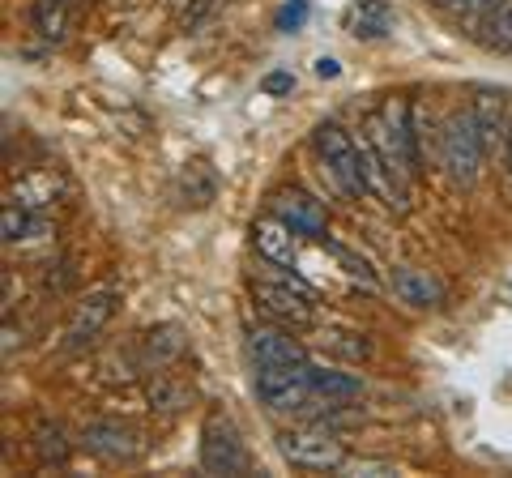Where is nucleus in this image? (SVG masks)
<instances>
[{
	"label": "nucleus",
	"instance_id": "1",
	"mask_svg": "<svg viewBox=\"0 0 512 478\" xmlns=\"http://www.w3.org/2000/svg\"><path fill=\"white\" fill-rule=\"evenodd\" d=\"M414 124H419L414 120V103H406V99H384L376 111H367V120H363L367 141L380 150V158L389 163V171L402 184L423 175V150H419Z\"/></svg>",
	"mask_w": 512,
	"mask_h": 478
},
{
	"label": "nucleus",
	"instance_id": "2",
	"mask_svg": "<svg viewBox=\"0 0 512 478\" xmlns=\"http://www.w3.org/2000/svg\"><path fill=\"white\" fill-rule=\"evenodd\" d=\"M278 453L282 461H291L295 470H312V474H338L346 466V444L338 440L333 427L320 423H303V427H286L278 432Z\"/></svg>",
	"mask_w": 512,
	"mask_h": 478
},
{
	"label": "nucleus",
	"instance_id": "3",
	"mask_svg": "<svg viewBox=\"0 0 512 478\" xmlns=\"http://www.w3.org/2000/svg\"><path fill=\"white\" fill-rule=\"evenodd\" d=\"M483 154H487V141L478 133V120L474 111H453L444 120V133H440V163L444 171L453 175V184L461 188H474L478 175H483Z\"/></svg>",
	"mask_w": 512,
	"mask_h": 478
},
{
	"label": "nucleus",
	"instance_id": "4",
	"mask_svg": "<svg viewBox=\"0 0 512 478\" xmlns=\"http://www.w3.org/2000/svg\"><path fill=\"white\" fill-rule=\"evenodd\" d=\"M256 397L274 414H308L312 406V380H308V359L303 363H256Z\"/></svg>",
	"mask_w": 512,
	"mask_h": 478
},
{
	"label": "nucleus",
	"instance_id": "5",
	"mask_svg": "<svg viewBox=\"0 0 512 478\" xmlns=\"http://www.w3.org/2000/svg\"><path fill=\"white\" fill-rule=\"evenodd\" d=\"M312 146L316 154L325 158V167L329 175L338 180V188L346 197H372V188H367V175H363V163H359V146H355V137H350L342 124H333V120H320L316 129H312Z\"/></svg>",
	"mask_w": 512,
	"mask_h": 478
},
{
	"label": "nucleus",
	"instance_id": "6",
	"mask_svg": "<svg viewBox=\"0 0 512 478\" xmlns=\"http://www.w3.org/2000/svg\"><path fill=\"white\" fill-rule=\"evenodd\" d=\"M201 470L205 474H248L252 470L235 423L222 419V414H210L201 427Z\"/></svg>",
	"mask_w": 512,
	"mask_h": 478
},
{
	"label": "nucleus",
	"instance_id": "7",
	"mask_svg": "<svg viewBox=\"0 0 512 478\" xmlns=\"http://www.w3.org/2000/svg\"><path fill=\"white\" fill-rule=\"evenodd\" d=\"M252 304L261 308L269 321H278L286 329L316 325V299H308L299 286H291L286 278H278V282H252Z\"/></svg>",
	"mask_w": 512,
	"mask_h": 478
},
{
	"label": "nucleus",
	"instance_id": "8",
	"mask_svg": "<svg viewBox=\"0 0 512 478\" xmlns=\"http://www.w3.org/2000/svg\"><path fill=\"white\" fill-rule=\"evenodd\" d=\"M82 449L94 453L99 461H111V466H128V461H137L146 453V440L141 432H133L128 423H111V419H94L82 427Z\"/></svg>",
	"mask_w": 512,
	"mask_h": 478
},
{
	"label": "nucleus",
	"instance_id": "9",
	"mask_svg": "<svg viewBox=\"0 0 512 478\" xmlns=\"http://www.w3.org/2000/svg\"><path fill=\"white\" fill-rule=\"evenodd\" d=\"M269 210H274L299 239H325L329 235L325 201H316L312 193H303V188H278V193L269 197Z\"/></svg>",
	"mask_w": 512,
	"mask_h": 478
},
{
	"label": "nucleus",
	"instance_id": "10",
	"mask_svg": "<svg viewBox=\"0 0 512 478\" xmlns=\"http://www.w3.org/2000/svg\"><path fill=\"white\" fill-rule=\"evenodd\" d=\"M111 316H116V291H94V295H86L82 304L73 308L69 325H64V346H69V350L90 346L107 329Z\"/></svg>",
	"mask_w": 512,
	"mask_h": 478
},
{
	"label": "nucleus",
	"instance_id": "11",
	"mask_svg": "<svg viewBox=\"0 0 512 478\" xmlns=\"http://www.w3.org/2000/svg\"><path fill=\"white\" fill-rule=\"evenodd\" d=\"M252 248L261 252L269 265H278V269H291L299 261V235L286 227L274 210L252 222Z\"/></svg>",
	"mask_w": 512,
	"mask_h": 478
},
{
	"label": "nucleus",
	"instance_id": "12",
	"mask_svg": "<svg viewBox=\"0 0 512 478\" xmlns=\"http://www.w3.org/2000/svg\"><path fill=\"white\" fill-rule=\"evenodd\" d=\"M248 355L256 363H303V346L295 342V333L286 325H252L248 329Z\"/></svg>",
	"mask_w": 512,
	"mask_h": 478
},
{
	"label": "nucleus",
	"instance_id": "13",
	"mask_svg": "<svg viewBox=\"0 0 512 478\" xmlns=\"http://www.w3.org/2000/svg\"><path fill=\"white\" fill-rule=\"evenodd\" d=\"M393 295L402 299L410 308H440L444 304V286L427 274V269H414V265H402L393 269Z\"/></svg>",
	"mask_w": 512,
	"mask_h": 478
},
{
	"label": "nucleus",
	"instance_id": "14",
	"mask_svg": "<svg viewBox=\"0 0 512 478\" xmlns=\"http://www.w3.org/2000/svg\"><path fill=\"white\" fill-rule=\"evenodd\" d=\"M180 197H184V205H192V210H210L214 197H218L214 167L201 163V158H188V163L180 167Z\"/></svg>",
	"mask_w": 512,
	"mask_h": 478
},
{
	"label": "nucleus",
	"instance_id": "15",
	"mask_svg": "<svg viewBox=\"0 0 512 478\" xmlns=\"http://www.w3.org/2000/svg\"><path fill=\"white\" fill-rule=\"evenodd\" d=\"M188 350V338L180 325H154L146 333V342H141V359H146V368H167Z\"/></svg>",
	"mask_w": 512,
	"mask_h": 478
},
{
	"label": "nucleus",
	"instance_id": "16",
	"mask_svg": "<svg viewBox=\"0 0 512 478\" xmlns=\"http://www.w3.org/2000/svg\"><path fill=\"white\" fill-rule=\"evenodd\" d=\"M350 30H355V39L393 35V9L384 0H350Z\"/></svg>",
	"mask_w": 512,
	"mask_h": 478
},
{
	"label": "nucleus",
	"instance_id": "17",
	"mask_svg": "<svg viewBox=\"0 0 512 478\" xmlns=\"http://www.w3.org/2000/svg\"><path fill=\"white\" fill-rule=\"evenodd\" d=\"M56 197H60V180L43 167H30L26 175H18V184H13V201H22L26 210H47Z\"/></svg>",
	"mask_w": 512,
	"mask_h": 478
},
{
	"label": "nucleus",
	"instance_id": "18",
	"mask_svg": "<svg viewBox=\"0 0 512 478\" xmlns=\"http://www.w3.org/2000/svg\"><path fill=\"white\" fill-rule=\"evenodd\" d=\"M308 380H312V393L325 397V402H355V397H363V380L350 372H333V368L308 363Z\"/></svg>",
	"mask_w": 512,
	"mask_h": 478
},
{
	"label": "nucleus",
	"instance_id": "19",
	"mask_svg": "<svg viewBox=\"0 0 512 478\" xmlns=\"http://www.w3.org/2000/svg\"><path fill=\"white\" fill-rule=\"evenodd\" d=\"M474 120H478V133H483L487 146H495L504 133V94H495V90H478L474 94Z\"/></svg>",
	"mask_w": 512,
	"mask_h": 478
},
{
	"label": "nucleus",
	"instance_id": "20",
	"mask_svg": "<svg viewBox=\"0 0 512 478\" xmlns=\"http://www.w3.org/2000/svg\"><path fill=\"white\" fill-rule=\"evenodd\" d=\"M146 402L158 414H180L192 402V389L180 385V380H171V376H154L150 385H146Z\"/></svg>",
	"mask_w": 512,
	"mask_h": 478
},
{
	"label": "nucleus",
	"instance_id": "21",
	"mask_svg": "<svg viewBox=\"0 0 512 478\" xmlns=\"http://www.w3.org/2000/svg\"><path fill=\"white\" fill-rule=\"evenodd\" d=\"M30 26H35L39 39L60 43L64 30H69V13H64V0H35V9H30Z\"/></svg>",
	"mask_w": 512,
	"mask_h": 478
},
{
	"label": "nucleus",
	"instance_id": "22",
	"mask_svg": "<svg viewBox=\"0 0 512 478\" xmlns=\"http://www.w3.org/2000/svg\"><path fill=\"white\" fill-rule=\"evenodd\" d=\"M30 444H35L39 461H47V466H64V461L73 457V444L56 423H39L35 432H30Z\"/></svg>",
	"mask_w": 512,
	"mask_h": 478
},
{
	"label": "nucleus",
	"instance_id": "23",
	"mask_svg": "<svg viewBox=\"0 0 512 478\" xmlns=\"http://www.w3.org/2000/svg\"><path fill=\"white\" fill-rule=\"evenodd\" d=\"M30 227H35V222H30V210L22 201H5V210H0V239H5V244H22V239L30 235Z\"/></svg>",
	"mask_w": 512,
	"mask_h": 478
},
{
	"label": "nucleus",
	"instance_id": "24",
	"mask_svg": "<svg viewBox=\"0 0 512 478\" xmlns=\"http://www.w3.org/2000/svg\"><path fill=\"white\" fill-rule=\"evenodd\" d=\"M487 43L512 52V0H495V9L487 13Z\"/></svg>",
	"mask_w": 512,
	"mask_h": 478
},
{
	"label": "nucleus",
	"instance_id": "25",
	"mask_svg": "<svg viewBox=\"0 0 512 478\" xmlns=\"http://www.w3.org/2000/svg\"><path fill=\"white\" fill-rule=\"evenodd\" d=\"M320 244H325V248H329V257H333V261H338V265L346 269V274H350V278H363L367 286H372V282H376V274H372V265H367V261L359 257V252H350L346 244H333V239H320Z\"/></svg>",
	"mask_w": 512,
	"mask_h": 478
},
{
	"label": "nucleus",
	"instance_id": "26",
	"mask_svg": "<svg viewBox=\"0 0 512 478\" xmlns=\"http://www.w3.org/2000/svg\"><path fill=\"white\" fill-rule=\"evenodd\" d=\"M303 18H308V0H286V5L278 9V30L282 35H291V30H299L303 26Z\"/></svg>",
	"mask_w": 512,
	"mask_h": 478
},
{
	"label": "nucleus",
	"instance_id": "27",
	"mask_svg": "<svg viewBox=\"0 0 512 478\" xmlns=\"http://www.w3.org/2000/svg\"><path fill=\"white\" fill-rule=\"evenodd\" d=\"M261 90H265V94H274V99H282V94H291V90H295V73H286V69L265 73V77H261Z\"/></svg>",
	"mask_w": 512,
	"mask_h": 478
},
{
	"label": "nucleus",
	"instance_id": "28",
	"mask_svg": "<svg viewBox=\"0 0 512 478\" xmlns=\"http://www.w3.org/2000/svg\"><path fill=\"white\" fill-rule=\"evenodd\" d=\"M338 474H367V478H384V474H393L389 461H350L346 457V466Z\"/></svg>",
	"mask_w": 512,
	"mask_h": 478
},
{
	"label": "nucleus",
	"instance_id": "29",
	"mask_svg": "<svg viewBox=\"0 0 512 478\" xmlns=\"http://www.w3.org/2000/svg\"><path fill=\"white\" fill-rule=\"evenodd\" d=\"M342 338H346V333H338V338L329 342L338 355H346V359H367V355H372V342H363V338L359 342H342Z\"/></svg>",
	"mask_w": 512,
	"mask_h": 478
},
{
	"label": "nucleus",
	"instance_id": "30",
	"mask_svg": "<svg viewBox=\"0 0 512 478\" xmlns=\"http://www.w3.org/2000/svg\"><path fill=\"white\" fill-rule=\"evenodd\" d=\"M316 77H325V82H333V77H342V65L333 56H320L316 60Z\"/></svg>",
	"mask_w": 512,
	"mask_h": 478
},
{
	"label": "nucleus",
	"instance_id": "31",
	"mask_svg": "<svg viewBox=\"0 0 512 478\" xmlns=\"http://www.w3.org/2000/svg\"><path fill=\"white\" fill-rule=\"evenodd\" d=\"M440 9H470V5H491V0H431Z\"/></svg>",
	"mask_w": 512,
	"mask_h": 478
},
{
	"label": "nucleus",
	"instance_id": "32",
	"mask_svg": "<svg viewBox=\"0 0 512 478\" xmlns=\"http://www.w3.org/2000/svg\"><path fill=\"white\" fill-rule=\"evenodd\" d=\"M13 342H18V333H13V325H5V355H13Z\"/></svg>",
	"mask_w": 512,
	"mask_h": 478
},
{
	"label": "nucleus",
	"instance_id": "33",
	"mask_svg": "<svg viewBox=\"0 0 512 478\" xmlns=\"http://www.w3.org/2000/svg\"><path fill=\"white\" fill-rule=\"evenodd\" d=\"M508 171H512V124H508Z\"/></svg>",
	"mask_w": 512,
	"mask_h": 478
}]
</instances>
